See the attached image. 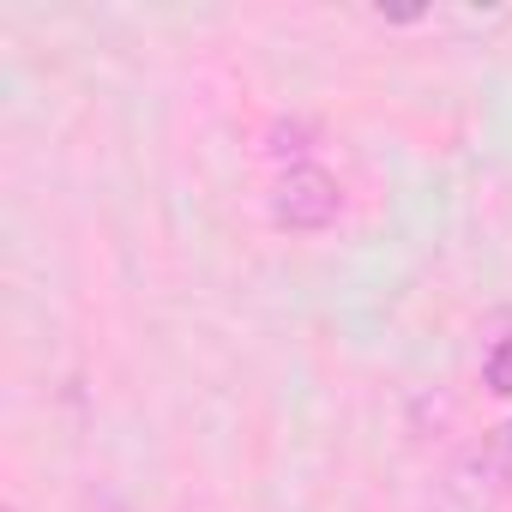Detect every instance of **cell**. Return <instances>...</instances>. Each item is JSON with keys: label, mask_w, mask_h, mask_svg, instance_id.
Listing matches in <instances>:
<instances>
[{"label": "cell", "mask_w": 512, "mask_h": 512, "mask_svg": "<svg viewBox=\"0 0 512 512\" xmlns=\"http://www.w3.org/2000/svg\"><path fill=\"white\" fill-rule=\"evenodd\" d=\"M338 211H344V187L320 169V163H290L284 175H278V187H272V217L284 223V229H326V223H338Z\"/></svg>", "instance_id": "obj_1"}, {"label": "cell", "mask_w": 512, "mask_h": 512, "mask_svg": "<svg viewBox=\"0 0 512 512\" xmlns=\"http://www.w3.org/2000/svg\"><path fill=\"white\" fill-rule=\"evenodd\" d=\"M488 458L500 464V476H506V488H512V422H506V428H494V440H488Z\"/></svg>", "instance_id": "obj_3"}, {"label": "cell", "mask_w": 512, "mask_h": 512, "mask_svg": "<svg viewBox=\"0 0 512 512\" xmlns=\"http://www.w3.org/2000/svg\"><path fill=\"white\" fill-rule=\"evenodd\" d=\"M7 512H19V506H7Z\"/></svg>", "instance_id": "obj_4"}, {"label": "cell", "mask_w": 512, "mask_h": 512, "mask_svg": "<svg viewBox=\"0 0 512 512\" xmlns=\"http://www.w3.org/2000/svg\"><path fill=\"white\" fill-rule=\"evenodd\" d=\"M482 386H488L494 398H512V332L482 356Z\"/></svg>", "instance_id": "obj_2"}]
</instances>
